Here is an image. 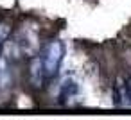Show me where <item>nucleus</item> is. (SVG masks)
I'll list each match as a JSON object with an SVG mask.
<instances>
[{
    "mask_svg": "<svg viewBox=\"0 0 131 120\" xmlns=\"http://www.w3.org/2000/svg\"><path fill=\"white\" fill-rule=\"evenodd\" d=\"M59 61V45H52L50 47V50H49V57H45V66H47V70L49 72H52V68H54V65Z\"/></svg>",
    "mask_w": 131,
    "mask_h": 120,
    "instance_id": "obj_1",
    "label": "nucleus"
}]
</instances>
